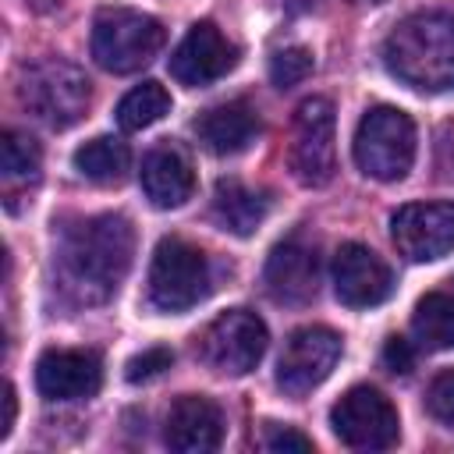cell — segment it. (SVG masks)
I'll list each match as a JSON object with an SVG mask.
<instances>
[{
  "mask_svg": "<svg viewBox=\"0 0 454 454\" xmlns=\"http://www.w3.org/2000/svg\"><path fill=\"white\" fill-rule=\"evenodd\" d=\"M135 231L121 213L85 216L57 238V284L74 305H99L117 294L131 270Z\"/></svg>",
  "mask_w": 454,
  "mask_h": 454,
  "instance_id": "cell-1",
  "label": "cell"
},
{
  "mask_svg": "<svg viewBox=\"0 0 454 454\" xmlns=\"http://www.w3.org/2000/svg\"><path fill=\"white\" fill-rule=\"evenodd\" d=\"M387 71L419 92L454 89V14L415 11L383 39Z\"/></svg>",
  "mask_w": 454,
  "mask_h": 454,
  "instance_id": "cell-2",
  "label": "cell"
},
{
  "mask_svg": "<svg viewBox=\"0 0 454 454\" xmlns=\"http://www.w3.org/2000/svg\"><path fill=\"white\" fill-rule=\"evenodd\" d=\"M18 99L35 121L53 131H64L78 124L89 110V78L82 67L60 57H43L21 67Z\"/></svg>",
  "mask_w": 454,
  "mask_h": 454,
  "instance_id": "cell-3",
  "label": "cell"
},
{
  "mask_svg": "<svg viewBox=\"0 0 454 454\" xmlns=\"http://www.w3.org/2000/svg\"><path fill=\"white\" fill-rule=\"evenodd\" d=\"M167 28L142 11L131 7H103L92 21V57L103 71L131 74L163 50Z\"/></svg>",
  "mask_w": 454,
  "mask_h": 454,
  "instance_id": "cell-4",
  "label": "cell"
},
{
  "mask_svg": "<svg viewBox=\"0 0 454 454\" xmlns=\"http://www.w3.org/2000/svg\"><path fill=\"white\" fill-rule=\"evenodd\" d=\"M355 163L372 181H401L415 163V124L397 106H372L355 128Z\"/></svg>",
  "mask_w": 454,
  "mask_h": 454,
  "instance_id": "cell-5",
  "label": "cell"
},
{
  "mask_svg": "<svg viewBox=\"0 0 454 454\" xmlns=\"http://www.w3.org/2000/svg\"><path fill=\"white\" fill-rule=\"evenodd\" d=\"M213 291V270L199 245L163 238L149 262V301L160 312H188Z\"/></svg>",
  "mask_w": 454,
  "mask_h": 454,
  "instance_id": "cell-6",
  "label": "cell"
},
{
  "mask_svg": "<svg viewBox=\"0 0 454 454\" xmlns=\"http://www.w3.org/2000/svg\"><path fill=\"white\" fill-rule=\"evenodd\" d=\"M270 333L266 323L248 312V309H227L220 312L199 337H195V351L199 358L223 376H245L252 372L262 355H266Z\"/></svg>",
  "mask_w": 454,
  "mask_h": 454,
  "instance_id": "cell-7",
  "label": "cell"
},
{
  "mask_svg": "<svg viewBox=\"0 0 454 454\" xmlns=\"http://www.w3.org/2000/svg\"><path fill=\"white\" fill-rule=\"evenodd\" d=\"M337 114L326 96H312L294 110L291 124V174L305 188H323L330 184L337 170Z\"/></svg>",
  "mask_w": 454,
  "mask_h": 454,
  "instance_id": "cell-8",
  "label": "cell"
},
{
  "mask_svg": "<svg viewBox=\"0 0 454 454\" xmlns=\"http://www.w3.org/2000/svg\"><path fill=\"white\" fill-rule=\"evenodd\" d=\"M330 429L351 450H387L401 436V419L383 390L351 387L330 408Z\"/></svg>",
  "mask_w": 454,
  "mask_h": 454,
  "instance_id": "cell-9",
  "label": "cell"
},
{
  "mask_svg": "<svg viewBox=\"0 0 454 454\" xmlns=\"http://www.w3.org/2000/svg\"><path fill=\"white\" fill-rule=\"evenodd\" d=\"M340 358V333L330 326H301L284 340L277 358V387L287 397L312 394Z\"/></svg>",
  "mask_w": 454,
  "mask_h": 454,
  "instance_id": "cell-10",
  "label": "cell"
},
{
  "mask_svg": "<svg viewBox=\"0 0 454 454\" xmlns=\"http://www.w3.org/2000/svg\"><path fill=\"white\" fill-rule=\"evenodd\" d=\"M394 248L408 262H433L454 252V202H408L390 216Z\"/></svg>",
  "mask_w": 454,
  "mask_h": 454,
  "instance_id": "cell-11",
  "label": "cell"
},
{
  "mask_svg": "<svg viewBox=\"0 0 454 454\" xmlns=\"http://www.w3.org/2000/svg\"><path fill=\"white\" fill-rule=\"evenodd\" d=\"M234 64H238V46L213 21H195L170 53V74L188 89L213 85L216 78L234 71Z\"/></svg>",
  "mask_w": 454,
  "mask_h": 454,
  "instance_id": "cell-12",
  "label": "cell"
},
{
  "mask_svg": "<svg viewBox=\"0 0 454 454\" xmlns=\"http://www.w3.org/2000/svg\"><path fill=\"white\" fill-rule=\"evenodd\" d=\"M333 291L340 298V305L348 309H372L380 301L390 298L394 291V273L390 266L365 245L348 241L333 252Z\"/></svg>",
  "mask_w": 454,
  "mask_h": 454,
  "instance_id": "cell-13",
  "label": "cell"
},
{
  "mask_svg": "<svg viewBox=\"0 0 454 454\" xmlns=\"http://www.w3.org/2000/svg\"><path fill=\"white\" fill-rule=\"evenodd\" d=\"M103 387V358L92 348H50L35 362V390L46 401H82Z\"/></svg>",
  "mask_w": 454,
  "mask_h": 454,
  "instance_id": "cell-14",
  "label": "cell"
},
{
  "mask_svg": "<svg viewBox=\"0 0 454 454\" xmlns=\"http://www.w3.org/2000/svg\"><path fill=\"white\" fill-rule=\"evenodd\" d=\"M262 284L270 291L273 301L280 305H305L316 298L319 287V255L312 245H305L301 238H287L280 245H273L266 270H262Z\"/></svg>",
  "mask_w": 454,
  "mask_h": 454,
  "instance_id": "cell-15",
  "label": "cell"
},
{
  "mask_svg": "<svg viewBox=\"0 0 454 454\" xmlns=\"http://www.w3.org/2000/svg\"><path fill=\"white\" fill-rule=\"evenodd\" d=\"M163 443L177 454H209L223 443V411L202 394H184L170 404Z\"/></svg>",
  "mask_w": 454,
  "mask_h": 454,
  "instance_id": "cell-16",
  "label": "cell"
},
{
  "mask_svg": "<svg viewBox=\"0 0 454 454\" xmlns=\"http://www.w3.org/2000/svg\"><path fill=\"white\" fill-rule=\"evenodd\" d=\"M142 192L156 209H177L195 192V170L177 142H160L142 160Z\"/></svg>",
  "mask_w": 454,
  "mask_h": 454,
  "instance_id": "cell-17",
  "label": "cell"
},
{
  "mask_svg": "<svg viewBox=\"0 0 454 454\" xmlns=\"http://www.w3.org/2000/svg\"><path fill=\"white\" fill-rule=\"evenodd\" d=\"M195 135L199 142L216 153V156H234L245 153L255 135H259V117L245 99H231V103H216L209 110L199 114L195 121Z\"/></svg>",
  "mask_w": 454,
  "mask_h": 454,
  "instance_id": "cell-18",
  "label": "cell"
},
{
  "mask_svg": "<svg viewBox=\"0 0 454 454\" xmlns=\"http://www.w3.org/2000/svg\"><path fill=\"white\" fill-rule=\"evenodd\" d=\"M213 213H216L223 231L248 238L266 220L270 199H266V192H255V188L241 184L238 177H220L216 192H213Z\"/></svg>",
  "mask_w": 454,
  "mask_h": 454,
  "instance_id": "cell-19",
  "label": "cell"
},
{
  "mask_svg": "<svg viewBox=\"0 0 454 454\" xmlns=\"http://www.w3.org/2000/svg\"><path fill=\"white\" fill-rule=\"evenodd\" d=\"M71 163L92 184H121L131 170V149L121 138L99 135V138H89L85 145H78Z\"/></svg>",
  "mask_w": 454,
  "mask_h": 454,
  "instance_id": "cell-20",
  "label": "cell"
},
{
  "mask_svg": "<svg viewBox=\"0 0 454 454\" xmlns=\"http://www.w3.org/2000/svg\"><path fill=\"white\" fill-rule=\"evenodd\" d=\"M411 330H415L419 344L429 348V351L454 348V294H440V291L426 294L415 305Z\"/></svg>",
  "mask_w": 454,
  "mask_h": 454,
  "instance_id": "cell-21",
  "label": "cell"
},
{
  "mask_svg": "<svg viewBox=\"0 0 454 454\" xmlns=\"http://www.w3.org/2000/svg\"><path fill=\"white\" fill-rule=\"evenodd\" d=\"M39 167H43V153L35 145L32 135L7 128L0 135V177L7 188L14 184H35L39 181Z\"/></svg>",
  "mask_w": 454,
  "mask_h": 454,
  "instance_id": "cell-22",
  "label": "cell"
},
{
  "mask_svg": "<svg viewBox=\"0 0 454 454\" xmlns=\"http://www.w3.org/2000/svg\"><path fill=\"white\" fill-rule=\"evenodd\" d=\"M170 110V92L160 82H142L131 92L121 96L117 103V124L124 131H142L149 124H156L163 114Z\"/></svg>",
  "mask_w": 454,
  "mask_h": 454,
  "instance_id": "cell-23",
  "label": "cell"
},
{
  "mask_svg": "<svg viewBox=\"0 0 454 454\" xmlns=\"http://www.w3.org/2000/svg\"><path fill=\"white\" fill-rule=\"evenodd\" d=\"M316 60L305 46H284L270 57V82L277 89H291V85H301L309 74H312Z\"/></svg>",
  "mask_w": 454,
  "mask_h": 454,
  "instance_id": "cell-24",
  "label": "cell"
},
{
  "mask_svg": "<svg viewBox=\"0 0 454 454\" xmlns=\"http://www.w3.org/2000/svg\"><path fill=\"white\" fill-rule=\"evenodd\" d=\"M170 365H174V351L156 344V348H145L142 355L128 358V365H124V380H128V383H149V380L163 376Z\"/></svg>",
  "mask_w": 454,
  "mask_h": 454,
  "instance_id": "cell-25",
  "label": "cell"
},
{
  "mask_svg": "<svg viewBox=\"0 0 454 454\" xmlns=\"http://www.w3.org/2000/svg\"><path fill=\"white\" fill-rule=\"evenodd\" d=\"M426 408L436 422H443L447 429H454V369H443L429 390H426Z\"/></svg>",
  "mask_w": 454,
  "mask_h": 454,
  "instance_id": "cell-26",
  "label": "cell"
},
{
  "mask_svg": "<svg viewBox=\"0 0 454 454\" xmlns=\"http://www.w3.org/2000/svg\"><path fill=\"white\" fill-rule=\"evenodd\" d=\"M262 447L273 450V454H287V450L309 454V450H312V440H309L305 433H298L294 426H277V422H270L266 433H262Z\"/></svg>",
  "mask_w": 454,
  "mask_h": 454,
  "instance_id": "cell-27",
  "label": "cell"
},
{
  "mask_svg": "<svg viewBox=\"0 0 454 454\" xmlns=\"http://www.w3.org/2000/svg\"><path fill=\"white\" fill-rule=\"evenodd\" d=\"M383 365H387L390 372H397V376L411 372V365H415V348H411V340H404V337H387V344H383Z\"/></svg>",
  "mask_w": 454,
  "mask_h": 454,
  "instance_id": "cell-28",
  "label": "cell"
},
{
  "mask_svg": "<svg viewBox=\"0 0 454 454\" xmlns=\"http://www.w3.org/2000/svg\"><path fill=\"white\" fill-rule=\"evenodd\" d=\"M436 167L443 181H454V124L440 128V142H436Z\"/></svg>",
  "mask_w": 454,
  "mask_h": 454,
  "instance_id": "cell-29",
  "label": "cell"
},
{
  "mask_svg": "<svg viewBox=\"0 0 454 454\" xmlns=\"http://www.w3.org/2000/svg\"><path fill=\"white\" fill-rule=\"evenodd\" d=\"M14 415H18V397H14V387H11V383H4V426H0V440H7V436H11Z\"/></svg>",
  "mask_w": 454,
  "mask_h": 454,
  "instance_id": "cell-30",
  "label": "cell"
},
{
  "mask_svg": "<svg viewBox=\"0 0 454 454\" xmlns=\"http://www.w3.org/2000/svg\"><path fill=\"white\" fill-rule=\"evenodd\" d=\"M287 14H305V11H312L316 7V0H277Z\"/></svg>",
  "mask_w": 454,
  "mask_h": 454,
  "instance_id": "cell-31",
  "label": "cell"
},
{
  "mask_svg": "<svg viewBox=\"0 0 454 454\" xmlns=\"http://www.w3.org/2000/svg\"><path fill=\"white\" fill-rule=\"evenodd\" d=\"M348 4H355V7H380V4H387V0H348Z\"/></svg>",
  "mask_w": 454,
  "mask_h": 454,
  "instance_id": "cell-32",
  "label": "cell"
}]
</instances>
